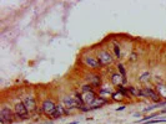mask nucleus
<instances>
[{"label":"nucleus","mask_w":166,"mask_h":124,"mask_svg":"<svg viewBox=\"0 0 166 124\" xmlns=\"http://www.w3.org/2000/svg\"><path fill=\"white\" fill-rule=\"evenodd\" d=\"M14 113H15V119H18V121H28V119L30 118V113L29 111L26 109L25 104L22 102H19L15 104L14 107Z\"/></svg>","instance_id":"f257e3e1"},{"label":"nucleus","mask_w":166,"mask_h":124,"mask_svg":"<svg viewBox=\"0 0 166 124\" xmlns=\"http://www.w3.org/2000/svg\"><path fill=\"white\" fill-rule=\"evenodd\" d=\"M15 119V113L11 108L4 106L0 111V121L3 124H11Z\"/></svg>","instance_id":"f03ea898"},{"label":"nucleus","mask_w":166,"mask_h":124,"mask_svg":"<svg viewBox=\"0 0 166 124\" xmlns=\"http://www.w3.org/2000/svg\"><path fill=\"white\" fill-rule=\"evenodd\" d=\"M56 104L54 101L50 99V98H48V99H45L43 104H41V109H43V113L46 115V117L49 118H51L52 117V114L55 113V111H56Z\"/></svg>","instance_id":"7ed1b4c3"},{"label":"nucleus","mask_w":166,"mask_h":124,"mask_svg":"<svg viewBox=\"0 0 166 124\" xmlns=\"http://www.w3.org/2000/svg\"><path fill=\"white\" fill-rule=\"evenodd\" d=\"M97 60L100 61V63H101V66H109V65H112L114 63V56H112L110 52L109 51H106V50H101V51H99V54H97Z\"/></svg>","instance_id":"20e7f679"},{"label":"nucleus","mask_w":166,"mask_h":124,"mask_svg":"<svg viewBox=\"0 0 166 124\" xmlns=\"http://www.w3.org/2000/svg\"><path fill=\"white\" fill-rule=\"evenodd\" d=\"M82 62H84V65L86 67H89L90 70H101L103 68V66H101L100 61L97 60V57H95V56H85L84 58H82Z\"/></svg>","instance_id":"39448f33"},{"label":"nucleus","mask_w":166,"mask_h":124,"mask_svg":"<svg viewBox=\"0 0 166 124\" xmlns=\"http://www.w3.org/2000/svg\"><path fill=\"white\" fill-rule=\"evenodd\" d=\"M142 91H144V97H145V98H149L150 101H152V102L156 103V104L161 102V97L159 96V93L156 92L155 88L146 86V87L142 88Z\"/></svg>","instance_id":"423d86ee"},{"label":"nucleus","mask_w":166,"mask_h":124,"mask_svg":"<svg viewBox=\"0 0 166 124\" xmlns=\"http://www.w3.org/2000/svg\"><path fill=\"white\" fill-rule=\"evenodd\" d=\"M22 103L25 104V107H26V109L29 111V113H35V112H37L35 97H33L30 95H26L24 97V99H22Z\"/></svg>","instance_id":"0eeeda50"},{"label":"nucleus","mask_w":166,"mask_h":124,"mask_svg":"<svg viewBox=\"0 0 166 124\" xmlns=\"http://www.w3.org/2000/svg\"><path fill=\"white\" fill-rule=\"evenodd\" d=\"M86 81L88 83H90L94 88H101V84H103V78H101L100 74H96V73H90V74H86Z\"/></svg>","instance_id":"6e6552de"},{"label":"nucleus","mask_w":166,"mask_h":124,"mask_svg":"<svg viewBox=\"0 0 166 124\" xmlns=\"http://www.w3.org/2000/svg\"><path fill=\"white\" fill-rule=\"evenodd\" d=\"M63 104L67 108V109H70L71 112L75 111V109L79 111V108H80V107H79V104H78V102L75 101V97H74V96H69V95L64 97Z\"/></svg>","instance_id":"1a4fd4ad"},{"label":"nucleus","mask_w":166,"mask_h":124,"mask_svg":"<svg viewBox=\"0 0 166 124\" xmlns=\"http://www.w3.org/2000/svg\"><path fill=\"white\" fill-rule=\"evenodd\" d=\"M71 113V111L70 109H67V108L64 106V104H58L56 106V111H55V113L52 114V119H59V118H61L64 117V115H69Z\"/></svg>","instance_id":"9d476101"},{"label":"nucleus","mask_w":166,"mask_h":124,"mask_svg":"<svg viewBox=\"0 0 166 124\" xmlns=\"http://www.w3.org/2000/svg\"><path fill=\"white\" fill-rule=\"evenodd\" d=\"M126 77L121 76L119 72L118 73H112L110 76V82L112 86H115V87H119V86H124L126 83Z\"/></svg>","instance_id":"9b49d317"},{"label":"nucleus","mask_w":166,"mask_h":124,"mask_svg":"<svg viewBox=\"0 0 166 124\" xmlns=\"http://www.w3.org/2000/svg\"><path fill=\"white\" fill-rule=\"evenodd\" d=\"M82 98H84V102H85V106H90L91 107L94 102L96 101L97 98V95L96 92H88V93H82Z\"/></svg>","instance_id":"f8f14e48"},{"label":"nucleus","mask_w":166,"mask_h":124,"mask_svg":"<svg viewBox=\"0 0 166 124\" xmlns=\"http://www.w3.org/2000/svg\"><path fill=\"white\" fill-rule=\"evenodd\" d=\"M127 91H129L131 97H136V98H140V97H144V91L140 87H135V86H129L127 87Z\"/></svg>","instance_id":"ddd939ff"},{"label":"nucleus","mask_w":166,"mask_h":124,"mask_svg":"<svg viewBox=\"0 0 166 124\" xmlns=\"http://www.w3.org/2000/svg\"><path fill=\"white\" fill-rule=\"evenodd\" d=\"M109 103V99L107 98H105V97H99L97 96V98H96V101L94 102V104L91 106V108H93V111L94 109H97V108H101L103 106H105V104H107Z\"/></svg>","instance_id":"4468645a"},{"label":"nucleus","mask_w":166,"mask_h":124,"mask_svg":"<svg viewBox=\"0 0 166 124\" xmlns=\"http://www.w3.org/2000/svg\"><path fill=\"white\" fill-rule=\"evenodd\" d=\"M156 92L159 93V96L161 97V99L165 98L166 99V84L164 83H156Z\"/></svg>","instance_id":"2eb2a0df"},{"label":"nucleus","mask_w":166,"mask_h":124,"mask_svg":"<svg viewBox=\"0 0 166 124\" xmlns=\"http://www.w3.org/2000/svg\"><path fill=\"white\" fill-rule=\"evenodd\" d=\"M116 91H118L120 95H121L124 98H131L129 91H127V87H124V86H119V87H116Z\"/></svg>","instance_id":"dca6fc26"},{"label":"nucleus","mask_w":166,"mask_h":124,"mask_svg":"<svg viewBox=\"0 0 166 124\" xmlns=\"http://www.w3.org/2000/svg\"><path fill=\"white\" fill-rule=\"evenodd\" d=\"M151 80V73L149 72V71H145V72H142L140 76H139V81L140 82H148Z\"/></svg>","instance_id":"f3484780"},{"label":"nucleus","mask_w":166,"mask_h":124,"mask_svg":"<svg viewBox=\"0 0 166 124\" xmlns=\"http://www.w3.org/2000/svg\"><path fill=\"white\" fill-rule=\"evenodd\" d=\"M112 51H114V55L116 58H121V48H120V45L119 44H114V47H112Z\"/></svg>","instance_id":"a211bd4d"},{"label":"nucleus","mask_w":166,"mask_h":124,"mask_svg":"<svg viewBox=\"0 0 166 124\" xmlns=\"http://www.w3.org/2000/svg\"><path fill=\"white\" fill-rule=\"evenodd\" d=\"M112 89L109 87V86H101V88H100V96H103V95H112Z\"/></svg>","instance_id":"6ab92c4d"},{"label":"nucleus","mask_w":166,"mask_h":124,"mask_svg":"<svg viewBox=\"0 0 166 124\" xmlns=\"http://www.w3.org/2000/svg\"><path fill=\"white\" fill-rule=\"evenodd\" d=\"M94 91H95V88H94L90 83H86V84H84V86H81V92H82V93L94 92Z\"/></svg>","instance_id":"aec40b11"},{"label":"nucleus","mask_w":166,"mask_h":124,"mask_svg":"<svg viewBox=\"0 0 166 124\" xmlns=\"http://www.w3.org/2000/svg\"><path fill=\"white\" fill-rule=\"evenodd\" d=\"M116 68H118V72L121 74V76L126 77V70H125V66H124L122 63H119V65L116 66Z\"/></svg>","instance_id":"412c9836"},{"label":"nucleus","mask_w":166,"mask_h":124,"mask_svg":"<svg viewBox=\"0 0 166 124\" xmlns=\"http://www.w3.org/2000/svg\"><path fill=\"white\" fill-rule=\"evenodd\" d=\"M111 97H112V101H121V99L124 98V97H122L121 95H120V93H119L118 91H115L114 93H112Z\"/></svg>","instance_id":"4be33fe9"},{"label":"nucleus","mask_w":166,"mask_h":124,"mask_svg":"<svg viewBox=\"0 0 166 124\" xmlns=\"http://www.w3.org/2000/svg\"><path fill=\"white\" fill-rule=\"evenodd\" d=\"M136 60H137V54L136 52H133V54L130 55V57H129V61L134 62V61H136Z\"/></svg>","instance_id":"5701e85b"},{"label":"nucleus","mask_w":166,"mask_h":124,"mask_svg":"<svg viewBox=\"0 0 166 124\" xmlns=\"http://www.w3.org/2000/svg\"><path fill=\"white\" fill-rule=\"evenodd\" d=\"M125 107H126V106H121V107L116 108V111H118V112H120V111H124V109H125Z\"/></svg>","instance_id":"b1692460"},{"label":"nucleus","mask_w":166,"mask_h":124,"mask_svg":"<svg viewBox=\"0 0 166 124\" xmlns=\"http://www.w3.org/2000/svg\"><path fill=\"white\" fill-rule=\"evenodd\" d=\"M70 124H78V122H73V123H70Z\"/></svg>","instance_id":"393cba45"}]
</instances>
